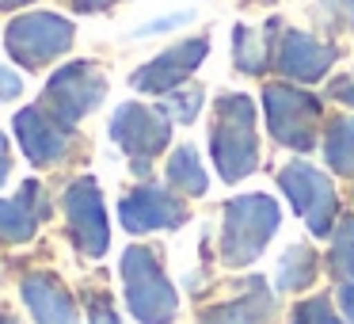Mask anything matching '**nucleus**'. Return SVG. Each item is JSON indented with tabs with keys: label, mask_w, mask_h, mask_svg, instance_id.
Segmentation results:
<instances>
[{
	"label": "nucleus",
	"mask_w": 354,
	"mask_h": 324,
	"mask_svg": "<svg viewBox=\"0 0 354 324\" xmlns=\"http://www.w3.org/2000/svg\"><path fill=\"white\" fill-rule=\"evenodd\" d=\"M214 145V164L221 179L236 183V179L252 176L259 164V134H255V103L248 96L232 92L217 100V123L209 134Z\"/></svg>",
	"instance_id": "f257e3e1"
},
{
	"label": "nucleus",
	"mask_w": 354,
	"mask_h": 324,
	"mask_svg": "<svg viewBox=\"0 0 354 324\" xmlns=\"http://www.w3.org/2000/svg\"><path fill=\"white\" fill-rule=\"evenodd\" d=\"M278 214L274 199L267 195H240V199L225 202V225H221V260L229 267H244L267 248V240L274 237Z\"/></svg>",
	"instance_id": "f03ea898"
},
{
	"label": "nucleus",
	"mask_w": 354,
	"mask_h": 324,
	"mask_svg": "<svg viewBox=\"0 0 354 324\" xmlns=\"http://www.w3.org/2000/svg\"><path fill=\"white\" fill-rule=\"evenodd\" d=\"M122 278H126V301L130 313L141 324H168L176 321L179 298L164 275L153 248H130L122 255Z\"/></svg>",
	"instance_id": "7ed1b4c3"
},
{
	"label": "nucleus",
	"mask_w": 354,
	"mask_h": 324,
	"mask_svg": "<svg viewBox=\"0 0 354 324\" xmlns=\"http://www.w3.org/2000/svg\"><path fill=\"white\" fill-rule=\"evenodd\" d=\"M263 107H267V126L282 145L308 153L320 141V100L293 84H267L263 92Z\"/></svg>",
	"instance_id": "20e7f679"
},
{
	"label": "nucleus",
	"mask_w": 354,
	"mask_h": 324,
	"mask_svg": "<svg viewBox=\"0 0 354 324\" xmlns=\"http://www.w3.org/2000/svg\"><path fill=\"white\" fill-rule=\"evenodd\" d=\"M278 183H282L290 206L301 214V222H305L316 237H328L331 225H335V210H339L331 179L305 161H290L278 172Z\"/></svg>",
	"instance_id": "39448f33"
},
{
	"label": "nucleus",
	"mask_w": 354,
	"mask_h": 324,
	"mask_svg": "<svg viewBox=\"0 0 354 324\" xmlns=\"http://www.w3.org/2000/svg\"><path fill=\"white\" fill-rule=\"evenodd\" d=\"M103 92H107V84H103V77L95 73V65H88V62L65 65V69H57L54 80L46 84V103H42V111H50L62 126H69V123H77V118H84L88 111L103 100Z\"/></svg>",
	"instance_id": "423d86ee"
},
{
	"label": "nucleus",
	"mask_w": 354,
	"mask_h": 324,
	"mask_svg": "<svg viewBox=\"0 0 354 324\" xmlns=\"http://www.w3.org/2000/svg\"><path fill=\"white\" fill-rule=\"evenodd\" d=\"M111 138L133 156V168L145 172V161L156 156L171 138V123L164 111L141 107V103H126L115 111V123H111Z\"/></svg>",
	"instance_id": "0eeeda50"
},
{
	"label": "nucleus",
	"mask_w": 354,
	"mask_h": 324,
	"mask_svg": "<svg viewBox=\"0 0 354 324\" xmlns=\"http://www.w3.org/2000/svg\"><path fill=\"white\" fill-rule=\"evenodd\" d=\"M73 42V24L50 12H35V16H19L8 27V50L16 62L24 65H42L50 57H57Z\"/></svg>",
	"instance_id": "6e6552de"
},
{
	"label": "nucleus",
	"mask_w": 354,
	"mask_h": 324,
	"mask_svg": "<svg viewBox=\"0 0 354 324\" xmlns=\"http://www.w3.org/2000/svg\"><path fill=\"white\" fill-rule=\"evenodd\" d=\"M65 217H69V237L84 255H103L107 252V217H103V199L95 179H77L65 191Z\"/></svg>",
	"instance_id": "1a4fd4ad"
},
{
	"label": "nucleus",
	"mask_w": 354,
	"mask_h": 324,
	"mask_svg": "<svg viewBox=\"0 0 354 324\" xmlns=\"http://www.w3.org/2000/svg\"><path fill=\"white\" fill-rule=\"evenodd\" d=\"M122 225L130 233H149V229H176L187 222V202L179 195L164 191V187H138L133 195H126L122 206Z\"/></svg>",
	"instance_id": "9d476101"
},
{
	"label": "nucleus",
	"mask_w": 354,
	"mask_h": 324,
	"mask_svg": "<svg viewBox=\"0 0 354 324\" xmlns=\"http://www.w3.org/2000/svg\"><path fill=\"white\" fill-rule=\"evenodd\" d=\"M206 50H209L206 39H191V42H179V46L164 50V54L153 57L145 69L133 73V88H141V92H176V88L198 69Z\"/></svg>",
	"instance_id": "9b49d317"
},
{
	"label": "nucleus",
	"mask_w": 354,
	"mask_h": 324,
	"mask_svg": "<svg viewBox=\"0 0 354 324\" xmlns=\"http://www.w3.org/2000/svg\"><path fill=\"white\" fill-rule=\"evenodd\" d=\"M335 65V46H324L305 31H286L278 42V69L290 80H320Z\"/></svg>",
	"instance_id": "f8f14e48"
},
{
	"label": "nucleus",
	"mask_w": 354,
	"mask_h": 324,
	"mask_svg": "<svg viewBox=\"0 0 354 324\" xmlns=\"http://www.w3.org/2000/svg\"><path fill=\"white\" fill-rule=\"evenodd\" d=\"M16 130H19V141H24V153L31 156L35 164L62 161V153H65V130H62V123H57V118H50L42 107L19 111V115H16Z\"/></svg>",
	"instance_id": "ddd939ff"
},
{
	"label": "nucleus",
	"mask_w": 354,
	"mask_h": 324,
	"mask_svg": "<svg viewBox=\"0 0 354 324\" xmlns=\"http://www.w3.org/2000/svg\"><path fill=\"white\" fill-rule=\"evenodd\" d=\"M270 316H274L270 290L263 286V278H248L244 294L225 301V305H217V309H209L202 316V324H270Z\"/></svg>",
	"instance_id": "4468645a"
},
{
	"label": "nucleus",
	"mask_w": 354,
	"mask_h": 324,
	"mask_svg": "<svg viewBox=\"0 0 354 324\" xmlns=\"http://www.w3.org/2000/svg\"><path fill=\"white\" fill-rule=\"evenodd\" d=\"M24 298L35 313V324H77V305L69 290L50 275H35L24 282Z\"/></svg>",
	"instance_id": "2eb2a0df"
},
{
	"label": "nucleus",
	"mask_w": 354,
	"mask_h": 324,
	"mask_svg": "<svg viewBox=\"0 0 354 324\" xmlns=\"http://www.w3.org/2000/svg\"><path fill=\"white\" fill-rule=\"evenodd\" d=\"M39 217H46V202H42L39 183H24L19 199L0 202V240H27L39 225Z\"/></svg>",
	"instance_id": "dca6fc26"
},
{
	"label": "nucleus",
	"mask_w": 354,
	"mask_h": 324,
	"mask_svg": "<svg viewBox=\"0 0 354 324\" xmlns=\"http://www.w3.org/2000/svg\"><path fill=\"white\" fill-rule=\"evenodd\" d=\"M313 278H316V252H308L305 244H293L278 263L274 286L278 290H305V286H313Z\"/></svg>",
	"instance_id": "f3484780"
},
{
	"label": "nucleus",
	"mask_w": 354,
	"mask_h": 324,
	"mask_svg": "<svg viewBox=\"0 0 354 324\" xmlns=\"http://www.w3.org/2000/svg\"><path fill=\"white\" fill-rule=\"evenodd\" d=\"M324 156L339 176H354V118H335L324 134Z\"/></svg>",
	"instance_id": "a211bd4d"
},
{
	"label": "nucleus",
	"mask_w": 354,
	"mask_h": 324,
	"mask_svg": "<svg viewBox=\"0 0 354 324\" xmlns=\"http://www.w3.org/2000/svg\"><path fill=\"white\" fill-rule=\"evenodd\" d=\"M168 183L176 187V191H183V195H206V172H202V164H198V153H194L191 145H183V149H176L171 153V161H168Z\"/></svg>",
	"instance_id": "6ab92c4d"
},
{
	"label": "nucleus",
	"mask_w": 354,
	"mask_h": 324,
	"mask_svg": "<svg viewBox=\"0 0 354 324\" xmlns=\"http://www.w3.org/2000/svg\"><path fill=\"white\" fill-rule=\"evenodd\" d=\"M331 275L339 278V282H354V217H346V222H339L335 229H331Z\"/></svg>",
	"instance_id": "aec40b11"
},
{
	"label": "nucleus",
	"mask_w": 354,
	"mask_h": 324,
	"mask_svg": "<svg viewBox=\"0 0 354 324\" xmlns=\"http://www.w3.org/2000/svg\"><path fill=\"white\" fill-rule=\"evenodd\" d=\"M236 69L244 73H263L267 69V46H263V35L252 31V27H236Z\"/></svg>",
	"instance_id": "412c9836"
},
{
	"label": "nucleus",
	"mask_w": 354,
	"mask_h": 324,
	"mask_svg": "<svg viewBox=\"0 0 354 324\" xmlns=\"http://www.w3.org/2000/svg\"><path fill=\"white\" fill-rule=\"evenodd\" d=\"M198 107H202V88H187V92H171L160 111L168 118H179V123H194Z\"/></svg>",
	"instance_id": "4be33fe9"
},
{
	"label": "nucleus",
	"mask_w": 354,
	"mask_h": 324,
	"mask_svg": "<svg viewBox=\"0 0 354 324\" xmlns=\"http://www.w3.org/2000/svg\"><path fill=\"white\" fill-rule=\"evenodd\" d=\"M290 324H343L335 313H331L328 298H308L293 309V321Z\"/></svg>",
	"instance_id": "5701e85b"
},
{
	"label": "nucleus",
	"mask_w": 354,
	"mask_h": 324,
	"mask_svg": "<svg viewBox=\"0 0 354 324\" xmlns=\"http://www.w3.org/2000/svg\"><path fill=\"white\" fill-rule=\"evenodd\" d=\"M88 313H92V324H118L107 294H88Z\"/></svg>",
	"instance_id": "b1692460"
},
{
	"label": "nucleus",
	"mask_w": 354,
	"mask_h": 324,
	"mask_svg": "<svg viewBox=\"0 0 354 324\" xmlns=\"http://www.w3.org/2000/svg\"><path fill=\"white\" fill-rule=\"evenodd\" d=\"M331 100H339V103H351L354 107V73L351 77H339V80H331Z\"/></svg>",
	"instance_id": "393cba45"
},
{
	"label": "nucleus",
	"mask_w": 354,
	"mask_h": 324,
	"mask_svg": "<svg viewBox=\"0 0 354 324\" xmlns=\"http://www.w3.org/2000/svg\"><path fill=\"white\" fill-rule=\"evenodd\" d=\"M324 4L343 27H354V0H324Z\"/></svg>",
	"instance_id": "a878e982"
},
{
	"label": "nucleus",
	"mask_w": 354,
	"mask_h": 324,
	"mask_svg": "<svg viewBox=\"0 0 354 324\" xmlns=\"http://www.w3.org/2000/svg\"><path fill=\"white\" fill-rule=\"evenodd\" d=\"M24 92V84H19V77L12 69H0V100H16V96Z\"/></svg>",
	"instance_id": "bb28decb"
},
{
	"label": "nucleus",
	"mask_w": 354,
	"mask_h": 324,
	"mask_svg": "<svg viewBox=\"0 0 354 324\" xmlns=\"http://www.w3.org/2000/svg\"><path fill=\"white\" fill-rule=\"evenodd\" d=\"M339 305H343V324H354V282H339Z\"/></svg>",
	"instance_id": "cd10ccee"
},
{
	"label": "nucleus",
	"mask_w": 354,
	"mask_h": 324,
	"mask_svg": "<svg viewBox=\"0 0 354 324\" xmlns=\"http://www.w3.org/2000/svg\"><path fill=\"white\" fill-rule=\"evenodd\" d=\"M8 141H4V134H0V183H4V176H8Z\"/></svg>",
	"instance_id": "c85d7f7f"
},
{
	"label": "nucleus",
	"mask_w": 354,
	"mask_h": 324,
	"mask_svg": "<svg viewBox=\"0 0 354 324\" xmlns=\"http://www.w3.org/2000/svg\"><path fill=\"white\" fill-rule=\"evenodd\" d=\"M80 12H95V8H107V4H115V0H73Z\"/></svg>",
	"instance_id": "c756f323"
},
{
	"label": "nucleus",
	"mask_w": 354,
	"mask_h": 324,
	"mask_svg": "<svg viewBox=\"0 0 354 324\" xmlns=\"http://www.w3.org/2000/svg\"><path fill=\"white\" fill-rule=\"evenodd\" d=\"M19 4H27V0H0V8H19Z\"/></svg>",
	"instance_id": "7c9ffc66"
},
{
	"label": "nucleus",
	"mask_w": 354,
	"mask_h": 324,
	"mask_svg": "<svg viewBox=\"0 0 354 324\" xmlns=\"http://www.w3.org/2000/svg\"><path fill=\"white\" fill-rule=\"evenodd\" d=\"M0 324H19V321H16L12 313H0Z\"/></svg>",
	"instance_id": "2f4dec72"
}]
</instances>
